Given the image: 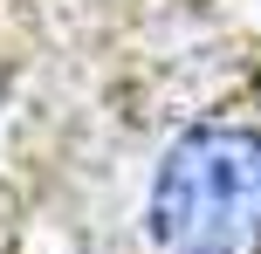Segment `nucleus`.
Returning a JSON list of instances; mask_svg holds the SVG:
<instances>
[{"label": "nucleus", "mask_w": 261, "mask_h": 254, "mask_svg": "<svg viewBox=\"0 0 261 254\" xmlns=\"http://www.w3.org/2000/svg\"><path fill=\"white\" fill-rule=\"evenodd\" d=\"M144 234L158 254H261V124H186L151 165Z\"/></svg>", "instance_id": "obj_1"}]
</instances>
